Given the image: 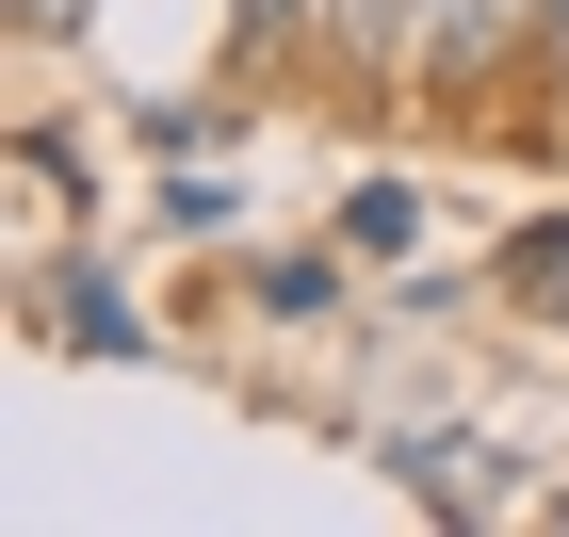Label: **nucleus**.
Returning a JSON list of instances; mask_svg holds the SVG:
<instances>
[{"instance_id":"4","label":"nucleus","mask_w":569,"mask_h":537,"mask_svg":"<svg viewBox=\"0 0 569 537\" xmlns=\"http://www.w3.org/2000/svg\"><path fill=\"white\" fill-rule=\"evenodd\" d=\"M326 228H342V261H407V245H423V179H391V163L342 179V212H326Z\"/></svg>"},{"instance_id":"2","label":"nucleus","mask_w":569,"mask_h":537,"mask_svg":"<svg viewBox=\"0 0 569 537\" xmlns=\"http://www.w3.org/2000/svg\"><path fill=\"white\" fill-rule=\"evenodd\" d=\"M537 33H553V0H423V66H407V82H423V98H472L488 66L537 49Z\"/></svg>"},{"instance_id":"5","label":"nucleus","mask_w":569,"mask_h":537,"mask_svg":"<svg viewBox=\"0 0 569 537\" xmlns=\"http://www.w3.org/2000/svg\"><path fill=\"white\" fill-rule=\"evenodd\" d=\"M326 49H358V66H423V0H326Z\"/></svg>"},{"instance_id":"10","label":"nucleus","mask_w":569,"mask_h":537,"mask_svg":"<svg viewBox=\"0 0 569 537\" xmlns=\"http://www.w3.org/2000/svg\"><path fill=\"white\" fill-rule=\"evenodd\" d=\"M82 17H98V0H17V49H66Z\"/></svg>"},{"instance_id":"6","label":"nucleus","mask_w":569,"mask_h":537,"mask_svg":"<svg viewBox=\"0 0 569 537\" xmlns=\"http://www.w3.org/2000/svg\"><path fill=\"white\" fill-rule=\"evenodd\" d=\"M505 294H521V310H569V212H553V228H521V245H505Z\"/></svg>"},{"instance_id":"3","label":"nucleus","mask_w":569,"mask_h":537,"mask_svg":"<svg viewBox=\"0 0 569 537\" xmlns=\"http://www.w3.org/2000/svg\"><path fill=\"white\" fill-rule=\"evenodd\" d=\"M391 473L439 505V521H488V505H505V456L488 440H391Z\"/></svg>"},{"instance_id":"8","label":"nucleus","mask_w":569,"mask_h":537,"mask_svg":"<svg viewBox=\"0 0 569 537\" xmlns=\"http://www.w3.org/2000/svg\"><path fill=\"white\" fill-rule=\"evenodd\" d=\"M17 179H33L49 212H82V147H66V131H17Z\"/></svg>"},{"instance_id":"9","label":"nucleus","mask_w":569,"mask_h":537,"mask_svg":"<svg viewBox=\"0 0 569 537\" xmlns=\"http://www.w3.org/2000/svg\"><path fill=\"white\" fill-rule=\"evenodd\" d=\"M228 17H244V49H261V66H277V49H309V33H326V0H228Z\"/></svg>"},{"instance_id":"11","label":"nucleus","mask_w":569,"mask_h":537,"mask_svg":"<svg viewBox=\"0 0 569 537\" xmlns=\"http://www.w3.org/2000/svg\"><path fill=\"white\" fill-rule=\"evenodd\" d=\"M537 49H553V82H569V0H553V33H537Z\"/></svg>"},{"instance_id":"7","label":"nucleus","mask_w":569,"mask_h":537,"mask_svg":"<svg viewBox=\"0 0 569 537\" xmlns=\"http://www.w3.org/2000/svg\"><path fill=\"white\" fill-rule=\"evenodd\" d=\"M261 310L309 326V310H342V261H261Z\"/></svg>"},{"instance_id":"1","label":"nucleus","mask_w":569,"mask_h":537,"mask_svg":"<svg viewBox=\"0 0 569 537\" xmlns=\"http://www.w3.org/2000/svg\"><path fill=\"white\" fill-rule=\"evenodd\" d=\"M33 326H49L66 358H147L131 277H114V261H82V245H49V261H33Z\"/></svg>"}]
</instances>
